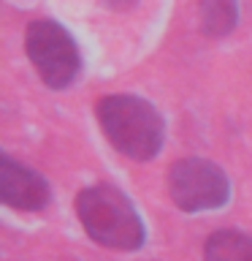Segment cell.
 Masks as SVG:
<instances>
[{
	"mask_svg": "<svg viewBox=\"0 0 252 261\" xmlns=\"http://www.w3.org/2000/svg\"><path fill=\"white\" fill-rule=\"evenodd\" d=\"M76 215L98 245L111 250H138L146 240L136 207L111 185H92L76 196Z\"/></svg>",
	"mask_w": 252,
	"mask_h": 261,
	"instance_id": "2",
	"label": "cell"
},
{
	"mask_svg": "<svg viewBox=\"0 0 252 261\" xmlns=\"http://www.w3.org/2000/svg\"><path fill=\"white\" fill-rule=\"evenodd\" d=\"M203 261H252V237L223 228L203 245Z\"/></svg>",
	"mask_w": 252,
	"mask_h": 261,
	"instance_id": "6",
	"label": "cell"
},
{
	"mask_svg": "<svg viewBox=\"0 0 252 261\" xmlns=\"http://www.w3.org/2000/svg\"><path fill=\"white\" fill-rule=\"evenodd\" d=\"M168 193L179 210L209 212L228 204L231 182L217 163L203 158H182L168 169Z\"/></svg>",
	"mask_w": 252,
	"mask_h": 261,
	"instance_id": "4",
	"label": "cell"
},
{
	"mask_svg": "<svg viewBox=\"0 0 252 261\" xmlns=\"http://www.w3.org/2000/svg\"><path fill=\"white\" fill-rule=\"evenodd\" d=\"M109 8H114V11H128V8H133L138 0H103Z\"/></svg>",
	"mask_w": 252,
	"mask_h": 261,
	"instance_id": "8",
	"label": "cell"
},
{
	"mask_svg": "<svg viewBox=\"0 0 252 261\" xmlns=\"http://www.w3.org/2000/svg\"><path fill=\"white\" fill-rule=\"evenodd\" d=\"M24 49H27L30 63L36 65L38 76L46 87L65 90L76 79L81 65L76 41L54 19L30 22L27 33H24Z\"/></svg>",
	"mask_w": 252,
	"mask_h": 261,
	"instance_id": "3",
	"label": "cell"
},
{
	"mask_svg": "<svg viewBox=\"0 0 252 261\" xmlns=\"http://www.w3.org/2000/svg\"><path fill=\"white\" fill-rule=\"evenodd\" d=\"M198 19L209 38H223L239 24V6L236 0H198Z\"/></svg>",
	"mask_w": 252,
	"mask_h": 261,
	"instance_id": "7",
	"label": "cell"
},
{
	"mask_svg": "<svg viewBox=\"0 0 252 261\" xmlns=\"http://www.w3.org/2000/svg\"><path fill=\"white\" fill-rule=\"evenodd\" d=\"M98 120L106 139L130 161H152L163 150L166 122L149 101L138 95H106L98 101Z\"/></svg>",
	"mask_w": 252,
	"mask_h": 261,
	"instance_id": "1",
	"label": "cell"
},
{
	"mask_svg": "<svg viewBox=\"0 0 252 261\" xmlns=\"http://www.w3.org/2000/svg\"><path fill=\"white\" fill-rule=\"evenodd\" d=\"M0 199L14 210L36 212L49 204L52 191H49V182L38 171H33L27 166H22V163L11 161L8 155H3L0 158Z\"/></svg>",
	"mask_w": 252,
	"mask_h": 261,
	"instance_id": "5",
	"label": "cell"
}]
</instances>
